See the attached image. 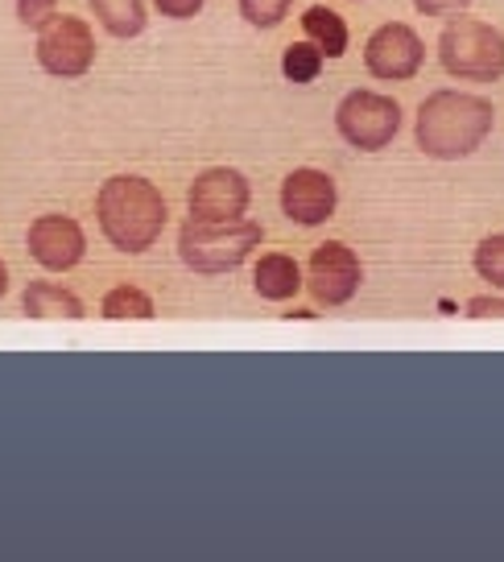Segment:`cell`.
I'll list each match as a JSON object with an SVG mask.
<instances>
[{"instance_id":"1","label":"cell","mask_w":504,"mask_h":562,"mask_svg":"<svg viewBox=\"0 0 504 562\" xmlns=\"http://www.w3.org/2000/svg\"><path fill=\"white\" fill-rule=\"evenodd\" d=\"M496 112L484 95H468V91H435L417 108L414 137L417 149L435 161H459L475 154L492 133Z\"/></svg>"},{"instance_id":"2","label":"cell","mask_w":504,"mask_h":562,"mask_svg":"<svg viewBox=\"0 0 504 562\" xmlns=\"http://www.w3.org/2000/svg\"><path fill=\"white\" fill-rule=\"evenodd\" d=\"M166 199L149 178L141 175H116L108 178L96 194V220L108 245L121 252H145L157 245V236L166 228Z\"/></svg>"},{"instance_id":"3","label":"cell","mask_w":504,"mask_h":562,"mask_svg":"<svg viewBox=\"0 0 504 562\" xmlns=\"http://www.w3.org/2000/svg\"><path fill=\"white\" fill-rule=\"evenodd\" d=\"M265 240V228L257 220H224V224H203V220H191L178 232V257L187 269L203 273V278H215V273H232L240 269Z\"/></svg>"},{"instance_id":"4","label":"cell","mask_w":504,"mask_h":562,"mask_svg":"<svg viewBox=\"0 0 504 562\" xmlns=\"http://www.w3.org/2000/svg\"><path fill=\"white\" fill-rule=\"evenodd\" d=\"M438 63L455 79L468 83H496L504 75V34L488 21L455 18L438 34Z\"/></svg>"},{"instance_id":"5","label":"cell","mask_w":504,"mask_h":562,"mask_svg":"<svg viewBox=\"0 0 504 562\" xmlns=\"http://www.w3.org/2000/svg\"><path fill=\"white\" fill-rule=\"evenodd\" d=\"M335 128H339V137L348 140L351 149L377 154V149L393 145V137H397L401 104L389 100V95H381V91L356 88L339 100V108H335Z\"/></svg>"},{"instance_id":"6","label":"cell","mask_w":504,"mask_h":562,"mask_svg":"<svg viewBox=\"0 0 504 562\" xmlns=\"http://www.w3.org/2000/svg\"><path fill=\"white\" fill-rule=\"evenodd\" d=\"M365 281V265L344 240H327L311 252V269H306V285H311L314 306L323 311H339L360 294Z\"/></svg>"},{"instance_id":"7","label":"cell","mask_w":504,"mask_h":562,"mask_svg":"<svg viewBox=\"0 0 504 562\" xmlns=\"http://www.w3.org/2000/svg\"><path fill=\"white\" fill-rule=\"evenodd\" d=\"M34 58L37 67L54 75V79H79L96 63V34L88 30L83 18H54L37 34Z\"/></svg>"},{"instance_id":"8","label":"cell","mask_w":504,"mask_h":562,"mask_svg":"<svg viewBox=\"0 0 504 562\" xmlns=\"http://www.w3.org/2000/svg\"><path fill=\"white\" fill-rule=\"evenodd\" d=\"M253 203V187L240 170L232 166H215V170H203V175L191 182L187 191V211L191 220H203V224H224V220H244V211Z\"/></svg>"},{"instance_id":"9","label":"cell","mask_w":504,"mask_h":562,"mask_svg":"<svg viewBox=\"0 0 504 562\" xmlns=\"http://www.w3.org/2000/svg\"><path fill=\"white\" fill-rule=\"evenodd\" d=\"M422 63H426V46H422V37H417L410 25H401V21H389V25H381L377 34L368 37L365 67H368V75H377V79H389V83L414 79L417 70H422Z\"/></svg>"},{"instance_id":"10","label":"cell","mask_w":504,"mask_h":562,"mask_svg":"<svg viewBox=\"0 0 504 562\" xmlns=\"http://www.w3.org/2000/svg\"><path fill=\"white\" fill-rule=\"evenodd\" d=\"M335 207H339V191H335V178L323 175V170L302 166V170H290L285 182H281V211L298 228L327 224Z\"/></svg>"},{"instance_id":"11","label":"cell","mask_w":504,"mask_h":562,"mask_svg":"<svg viewBox=\"0 0 504 562\" xmlns=\"http://www.w3.org/2000/svg\"><path fill=\"white\" fill-rule=\"evenodd\" d=\"M25 248L42 269L51 273H67L75 265L83 261L88 252V236L79 228V220L70 215H37L30 232H25Z\"/></svg>"},{"instance_id":"12","label":"cell","mask_w":504,"mask_h":562,"mask_svg":"<svg viewBox=\"0 0 504 562\" xmlns=\"http://www.w3.org/2000/svg\"><path fill=\"white\" fill-rule=\"evenodd\" d=\"M21 311L25 318H51V323H79L88 315V306L79 294H70L67 285H54V281H30L25 294H21Z\"/></svg>"},{"instance_id":"13","label":"cell","mask_w":504,"mask_h":562,"mask_svg":"<svg viewBox=\"0 0 504 562\" xmlns=\"http://www.w3.org/2000/svg\"><path fill=\"white\" fill-rule=\"evenodd\" d=\"M253 285L265 302H290L302 290V269L290 252H265L253 269Z\"/></svg>"},{"instance_id":"14","label":"cell","mask_w":504,"mask_h":562,"mask_svg":"<svg viewBox=\"0 0 504 562\" xmlns=\"http://www.w3.org/2000/svg\"><path fill=\"white\" fill-rule=\"evenodd\" d=\"M302 30L327 58H344V50H348V21L327 4H311L302 13Z\"/></svg>"},{"instance_id":"15","label":"cell","mask_w":504,"mask_h":562,"mask_svg":"<svg viewBox=\"0 0 504 562\" xmlns=\"http://www.w3.org/2000/svg\"><path fill=\"white\" fill-rule=\"evenodd\" d=\"M91 13L100 18V25H104L108 34L121 37V42L145 34V25H149L145 0H91Z\"/></svg>"},{"instance_id":"16","label":"cell","mask_w":504,"mask_h":562,"mask_svg":"<svg viewBox=\"0 0 504 562\" xmlns=\"http://www.w3.org/2000/svg\"><path fill=\"white\" fill-rule=\"evenodd\" d=\"M100 315L112 318V323H145V318L157 315V306L145 290H137V285H116V290H108L104 302H100Z\"/></svg>"},{"instance_id":"17","label":"cell","mask_w":504,"mask_h":562,"mask_svg":"<svg viewBox=\"0 0 504 562\" xmlns=\"http://www.w3.org/2000/svg\"><path fill=\"white\" fill-rule=\"evenodd\" d=\"M323 63H327V54L318 50L311 37H302V42L285 46V54H281V75L290 83H314L323 75Z\"/></svg>"},{"instance_id":"18","label":"cell","mask_w":504,"mask_h":562,"mask_svg":"<svg viewBox=\"0 0 504 562\" xmlns=\"http://www.w3.org/2000/svg\"><path fill=\"white\" fill-rule=\"evenodd\" d=\"M471 261H475V273L492 285V290H504V232H492L484 236L475 252H471Z\"/></svg>"},{"instance_id":"19","label":"cell","mask_w":504,"mask_h":562,"mask_svg":"<svg viewBox=\"0 0 504 562\" xmlns=\"http://www.w3.org/2000/svg\"><path fill=\"white\" fill-rule=\"evenodd\" d=\"M294 9V0H240V18L253 30H273L285 21V13Z\"/></svg>"},{"instance_id":"20","label":"cell","mask_w":504,"mask_h":562,"mask_svg":"<svg viewBox=\"0 0 504 562\" xmlns=\"http://www.w3.org/2000/svg\"><path fill=\"white\" fill-rule=\"evenodd\" d=\"M58 18V0H18V21L25 30H46Z\"/></svg>"},{"instance_id":"21","label":"cell","mask_w":504,"mask_h":562,"mask_svg":"<svg viewBox=\"0 0 504 562\" xmlns=\"http://www.w3.org/2000/svg\"><path fill=\"white\" fill-rule=\"evenodd\" d=\"M154 4H157V13L170 21H191L203 13V0H154Z\"/></svg>"},{"instance_id":"22","label":"cell","mask_w":504,"mask_h":562,"mask_svg":"<svg viewBox=\"0 0 504 562\" xmlns=\"http://www.w3.org/2000/svg\"><path fill=\"white\" fill-rule=\"evenodd\" d=\"M468 318H504V294H480V299H471Z\"/></svg>"},{"instance_id":"23","label":"cell","mask_w":504,"mask_h":562,"mask_svg":"<svg viewBox=\"0 0 504 562\" xmlns=\"http://www.w3.org/2000/svg\"><path fill=\"white\" fill-rule=\"evenodd\" d=\"M471 0H414V9L422 18H443V13H459V9H468Z\"/></svg>"},{"instance_id":"24","label":"cell","mask_w":504,"mask_h":562,"mask_svg":"<svg viewBox=\"0 0 504 562\" xmlns=\"http://www.w3.org/2000/svg\"><path fill=\"white\" fill-rule=\"evenodd\" d=\"M4 290H9V269H4V261H0V299H4Z\"/></svg>"}]
</instances>
